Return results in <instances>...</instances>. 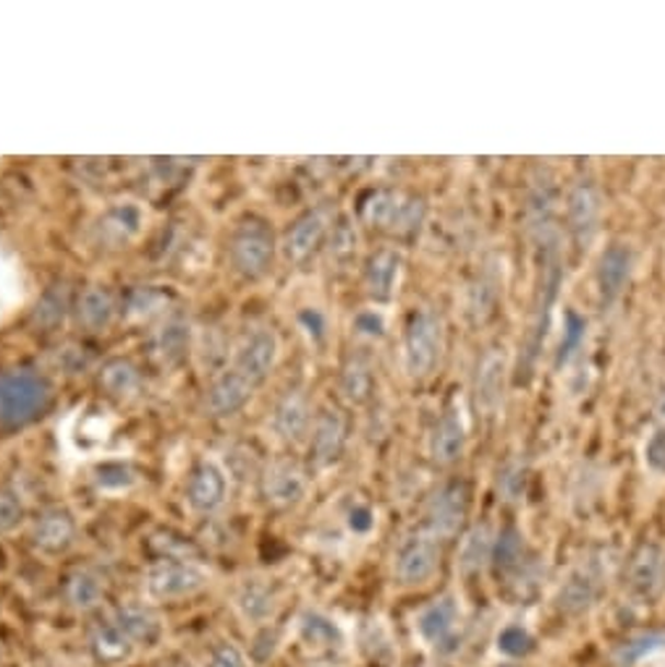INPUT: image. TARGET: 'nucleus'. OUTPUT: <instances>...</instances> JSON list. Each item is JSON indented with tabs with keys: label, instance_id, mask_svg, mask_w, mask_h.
Wrapping results in <instances>:
<instances>
[{
	"label": "nucleus",
	"instance_id": "473e14b6",
	"mask_svg": "<svg viewBox=\"0 0 665 667\" xmlns=\"http://www.w3.org/2000/svg\"><path fill=\"white\" fill-rule=\"evenodd\" d=\"M503 390V354L498 356L495 352L485 354V359L480 361L477 369V401L482 403V409L495 411L501 401Z\"/></svg>",
	"mask_w": 665,
	"mask_h": 667
},
{
	"label": "nucleus",
	"instance_id": "7c9ffc66",
	"mask_svg": "<svg viewBox=\"0 0 665 667\" xmlns=\"http://www.w3.org/2000/svg\"><path fill=\"white\" fill-rule=\"evenodd\" d=\"M493 552H495V534L488 524H477L467 531L461 542V568L467 574H477L485 565L493 563Z\"/></svg>",
	"mask_w": 665,
	"mask_h": 667
},
{
	"label": "nucleus",
	"instance_id": "09e8293b",
	"mask_svg": "<svg viewBox=\"0 0 665 667\" xmlns=\"http://www.w3.org/2000/svg\"><path fill=\"white\" fill-rule=\"evenodd\" d=\"M354 327H357L359 335H367V338H380L382 330H386L380 317L372 314V312H362L357 317V322H354Z\"/></svg>",
	"mask_w": 665,
	"mask_h": 667
},
{
	"label": "nucleus",
	"instance_id": "9d476101",
	"mask_svg": "<svg viewBox=\"0 0 665 667\" xmlns=\"http://www.w3.org/2000/svg\"><path fill=\"white\" fill-rule=\"evenodd\" d=\"M280 343L273 327H254L241 338V343L233 352V369L244 375L252 386H260L267 380L278 361Z\"/></svg>",
	"mask_w": 665,
	"mask_h": 667
},
{
	"label": "nucleus",
	"instance_id": "a211bd4d",
	"mask_svg": "<svg viewBox=\"0 0 665 667\" xmlns=\"http://www.w3.org/2000/svg\"><path fill=\"white\" fill-rule=\"evenodd\" d=\"M467 450V424L459 409H446L429 433V458L438 467H454Z\"/></svg>",
	"mask_w": 665,
	"mask_h": 667
},
{
	"label": "nucleus",
	"instance_id": "c9c22d12",
	"mask_svg": "<svg viewBox=\"0 0 665 667\" xmlns=\"http://www.w3.org/2000/svg\"><path fill=\"white\" fill-rule=\"evenodd\" d=\"M663 644H665V633H655V631L640 633V636L629 639V642H623L621 646H618L616 663L621 667H629V665L640 663V659L644 655H650V652L661 649Z\"/></svg>",
	"mask_w": 665,
	"mask_h": 667
},
{
	"label": "nucleus",
	"instance_id": "79ce46f5",
	"mask_svg": "<svg viewBox=\"0 0 665 667\" xmlns=\"http://www.w3.org/2000/svg\"><path fill=\"white\" fill-rule=\"evenodd\" d=\"M95 482L103 490H124L134 482V471L126 463H103L95 471Z\"/></svg>",
	"mask_w": 665,
	"mask_h": 667
},
{
	"label": "nucleus",
	"instance_id": "9b49d317",
	"mask_svg": "<svg viewBox=\"0 0 665 667\" xmlns=\"http://www.w3.org/2000/svg\"><path fill=\"white\" fill-rule=\"evenodd\" d=\"M262 497L271 508L288 510L294 505H299L307 495V471L299 467L291 458H278L262 474Z\"/></svg>",
	"mask_w": 665,
	"mask_h": 667
},
{
	"label": "nucleus",
	"instance_id": "2eb2a0df",
	"mask_svg": "<svg viewBox=\"0 0 665 667\" xmlns=\"http://www.w3.org/2000/svg\"><path fill=\"white\" fill-rule=\"evenodd\" d=\"M631 273H634V252H631L629 244H610L600 254L595 280L603 307H614L621 299L631 280Z\"/></svg>",
	"mask_w": 665,
	"mask_h": 667
},
{
	"label": "nucleus",
	"instance_id": "393cba45",
	"mask_svg": "<svg viewBox=\"0 0 665 667\" xmlns=\"http://www.w3.org/2000/svg\"><path fill=\"white\" fill-rule=\"evenodd\" d=\"M142 222L145 212L137 202H121V205L111 207V210L100 218V241H107V244L113 246L126 244V241H131L134 235L142 231Z\"/></svg>",
	"mask_w": 665,
	"mask_h": 667
},
{
	"label": "nucleus",
	"instance_id": "6e6552de",
	"mask_svg": "<svg viewBox=\"0 0 665 667\" xmlns=\"http://www.w3.org/2000/svg\"><path fill=\"white\" fill-rule=\"evenodd\" d=\"M603 194L593 179H580L569 188L566 197V226L571 239L580 249H587L600 231Z\"/></svg>",
	"mask_w": 665,
	"mask_h": 667
},
{
	"label": "nucleus",
	"instance_id": "423d86ee",
	"mask_svg": "<svg viewBox=\"0 0 665 667\" xmlns=\"http://www.w3.org/2000/svg\"><path fill=\"white\" fill-rule=\"evenodd\" d=\"M469 516V484L461 480L443 482L438 490L429 495L425 505V534L435 542L451 539L461 531L463 521Z\"/></svg>",
	"mask_w": 665,
	"mask_h": 667
},
{
	"label": "nucleus",
	"instance_id": "dca6fc26",
	"mask_svg": "<svg viewBox=\"0 0 665 667\" xmlns=\"http://www.w3.org/2000/svg\"><path fill=\"white\" fill-rule=\"evenodd\" d=\"M77 542V521L66 508L43 510L32 524V544L45 555H64Z\"/></svg>",
	"mask_w": 665,
	"mask_h": 667
},
{
	"label": "nucleus",
	"instance_id": "c85d7f7f",
	"mask_svg": "<svg viewBox=\"0 0 665 667\" xmlns=\"http://www.w3.org/2000/svg\"><path fill=\"white\" fill-rule=\"evenodd\" d=\"M190 325L184 320H168L163 327H158L152 338L154 359L165 364V367L179 364L190 352Z\"/></svg>",
	"mask_w": 665,
	"mask_h": 667
},
{
	"label": "nucleus",
	"instance_id": "37998d69",
	"mask_svg": "<svg viewBox=\"0 0 665 667\" xmlns=\"http://www.w3.org/2000/svg\"><path fill=\"white\" fill-rule=\"evenodd\" d=\"M205 667H250V659L233 642H220L210 649Z\"/></svg>",
	"mask_w": 665,
	"mask_h": 667
},
{
	"label": "nucleus",
	"instance_id": "5701e85b",
	"mask_svg": "<svg viewBox=\"0 0 665 667\" xmlns=\"http://www.w3.org/2000/svg\"><path fill=\"white\" fill-rule=\"evenodd\" d=\"M90 649L100 665H124L131 657V639L113 618H103L90 629Z\"/></svg>",
	"mask_w": 665,
	"mask_h": 667
},
{
	"label": "nucleus",
	"instance_id": "ea45409f",
	"mask_svg": "<svg viewBox=\"0 0 665 667\" xmlns=\"http://www.w3.org/2000/svg\"><path fill=\"white\" fill-rule=\"evenodd\" d=\"M168 301V294L160 291V288H137V291L131 294L129 299V314L131 317H150L158 312L160 307H163Z\"/></svg>",
	"mask_w": 665,
	"mask_h": 667
},
{
	"label": "nucleus",
	"instance_id": "aec40b11",
	"mask_svg": "<svg viewBox=\"0 0 665 667\" xmlns=\"http://www.w3.org/2000/svg\"><path fill=\"white\" fill-rule=\"evenodd\" d=\"M252 393H254L252 382L231 367L223 369V372L215 377L213 386L207 388L205 406L213 416H233L250 403Z\"/></svg>",
	"mask_w": 665,
	"mask_h": 667
},
{
	"label": "nucleus",
	"instance_id": "58836bf2",
	"mask_svg": "<svg viewBox=\"0 0 665 667\" xmlns=\"http://www.w3.org/2000/svg\"><path fill=\"white\" fill-rule=\"evenodd\" d=\"M24 521V503L13 490L0 487V537L11 534Z\"/></svg>",
	"mask_w": 665,
	"mask_h": 667
},
{
	"label": "nucleus",
	"instance_id": "bb28decb",
	"mask_svg": "<svg viewBox=\"0 0 665 667\" xmlns=\"http://www.w3.org/2000/svg\"><path fill=\"white\" fill-rule=\"evenodd\" d=\"M456 623H459V608H456L451 597L435 599V602L427 605V608L420 612V618H416L420 636L435 646L446 644L448 639L454 636Z\"/></svg>",
	"mask_w": 665,
	"mask_h": 667
},
{
	"label": "nucleus",
	"instance_id": "1a4fd4ad",
	"mask_svg": "<svg viewBox=\"0 0 665 667\" xmlns=\"http://www.w3.org/2000/svg\"><path fill=\"white\" fill-rule=\"evenodd\" d=\"M627 586L642 602H653L665 591V550L657 542H640L627 563Z\"/></svg>",
	"mask_w": 665,
	"mask_h": 667
},
{
	"label": "nucleus",
	"instance_id": "412c9836",
	"mask_svg": "<svg viewBox=\"0 0 665 667\" xmlns=\"http://www.w3.org/2000/svg\"><path fill=\"white\" fill-rule=\"evenodd\" d=\"M401 273V254L395 249H378L365 265V291L372 301H391Z\"/></svg>",
	"mask_w": 665,
	"mask_h": 667
},
{
	"label": "nucleus",
	"instance_id": "8fccbe9b",
	"mask_svg": "<svg viewBox=\"0 0 665 667\" xmlns=\"http://www.w3.org/2000/svg\"><path fill=\"white\" fill-rule=\"evenodd\" d=\"M655 416H657V422H661L663 427H665V390H663L661 399H657V403H655Z\"/></svg>",
	"mask_w": 665,
	"mask_h": 667
},
{
	"label": "nucleus",
	"instance_id": "f257e3e1",
	"mask_svg": "<svg viewBox=\"0 0 665 667\" xmlns=\"http://www.w3.org/2000/svg\"><path fill=\"white\" fill-rule=\"evenodd\" d=\"M50 403V386L35 369L0 372V427H22L43 414Z\"/></svg>",
	"mask_w": 665,
	"mask_h": 667
},
{
	"label": "nucleus",
	"instance_id": "c756f323",
	"mask_svg": "<svg viewBox=\"0 0 665 667\" xmlns=\"http://www.w3.org/2000/svg\"><path fill=\"white\" fill-rule=\"evenodd\" d=\"M100 388L113 399H131L142 388V375L129 359H111L100 369Z\"/></svg>",
	"mask_w": 665,
	"mask_h": 667
},
{
	"label": "nucleus",
	"instance_id": "4468645a",
	"mask_svg": "<svg viewBox=\"0 0 665 667\" xmlns=\"http://www.w3.org/2000/svg\"><path fill=\"white\" fill-rule=\"evenodd\" d=\"M333 226V210L331 207H314L294 220L284 235V257L288 262H305L312 257L318 249L325 244L328 233Z\"/></svg>",
	"mask_w": 665,
	"mask_h": 667
},
{
	"label": "nucleus",
	"instance_id": "de8ad7c7",
	"mask_svg": "<svg viewBox=\"0 0 665 667\" xmlns=\"http://www.w3.org/2000/svg\"><path fill=\"white\" fill-rule=\"evenodd\" d=\"M501 487H503V492H506L508 501H514V497H519V492H521V487H524V471H521V467H508V469H503Z\"/></svg>",
	"mask_w": 665,
	"mask_h": 667
},
{
	"label": "nucleus",
	"instance_id": "f3484780",
	"mask_svg": "<svg viewBox=\"0 0 665 667\" xmlns=\"http://www.w3.org/2000/svg\"><path fill=\"white\" fill-rule=\"evenodd\" d=\"M600 591H603L600 565L593 561L582 563L580 568L566 578V584L561 586L559 608L566 612V616H582V612L595 608V602L600 599Z\"/></svg>",
	"mask_w": 665,
	"mask_h": 667
},
{
	"label": "nucleus",
	"instance_id": "a18cd8bd",
	"mask_svg": "<svg viewBox=\"0 0 665 667\" xmlns=\"http://www.w3.org/2000/svg\"><path fill=\"white\" fill-rule=\"evenodd\" d=\"M644 461L657 474H665V429H657L647 445H644Z\"/></svg>",
	"mask_w": 665,
	"mask_h": 667
},
{
	"label": "nucleus",
	"instance_id": "f8f14e48",
	"mask_svg": "<svg viewBox=\"0 0 665 667\" xmlns=\"http://www.w3.org/2000/svg\"><path fill=\"white\" fill-rule=\"evenodd\" d=\"M348 422L339 406H325L314 416L312 435H309V458L318 469L331 467L344 456Z\"/></svg>",
	"mask_w": 665,
	"mask_h": 667
},
{
	"label": "nucleus",
	"instance_id": "6ab92c4d",
	"mask_svg": "<svg viewBox=\"0 0 665 667\" xmlns=\"http://www.w3.org/2000/svg\"><path fill=\"white\" fill-rule=\"evenodd\" d=\"M312 424V409L301 390H288L271 411V429L280 442H299Z\"/></svg>",
	"mask_w": 665,
	"mask_h": 667
},
{
	"label": "nucleus",
	"instance_id": "f03ea898",
	"mask_svg": "<svg viewBox=\"0 0 665 667\" xmlns=\"http://www.w3.org/2000/svg\"><path fill=\"white\" fill-rule=\"evenodd\" d=\"M362 218L369 228L382 231L388 235H399V239H409V235L420 233L425 226L427 205L425 199L416 194L393 192V188H378L365 199L362 205Z\"/></svg>",
	"mask_w": 665,
	"mask_h": 667
},
{
	"label": "nucleus",
	"instance_id": "49530a36",
	"mask_svg": "<svg viewBox=\"0 0 665 667\" xmlns=\"http://www.w3.org/2000/svg\"><path fill=\"white\" fill-rule=\"evenodd\" d=\"M372 524L375 516L367 505H354V508L348 510V527H352V531H357V534H367V531L372 529Z\"/></svg>",
	"mask_w": 665,
	"mask_h": 667
},
{
	"label": "nucleus",
	"instance_id": "72a5a7b5",
	"mask_svg": "<svg viewBox=\"0 0 665 667\" xmlns=\"http://www.w3.org/2000/svg\"><path fill=\"white\" fill-rule=\"evenodd\" d=\"M493 563L501 574H519L527 563V548H524V537L516 527H506L501 537H495Z\"/></svg>",
	"mask_w": 665,
	"mask_h": 667
},
{
	"label": "nucleus",
	"instance_id": "0eeeda50",
	"mask_svg": "<svg viewBox=\"0 0 665 667\" xmlns=\"http://www.w3.org/2000/svg\"><path fill=\"white\" fill-rule=\"evenodd\" d=\"M440 563V548L425 531H416L401 539L393 555V578L401 586L427 584Z\"/></svg>",
	"mask_w": 665,
	"mask_h": 667
},
{
	"label": "nucleus",
	"instance_id": "4c0bfd02",
	"mask_svg": "<svg viewBox=\"0 0 665 667\" xmlns=\"http://www.w3.org/2000/svg\"><path fill=\"white\" fill-rule=\"evenodd\" d=\"M584 335H587V322H584V317L576 314L574 309H569L566 322H563V338H561V348H559V367H561V364H569L576 354H580Z\"/></svg>",
	"mask_w": 665,
	"mask_h": 667
},
{
	"label": "nucleus",
	"instance_id": "20e7f679",
	"mask_svg": "<svg viewBox=\"0 0 665 667\" xmlns=\"http://www.w3.org/2000/svg\"><path fill=\"white\" fill-rule=\"evenodd\" d=\"M273 257L275 233L271 222L262 218L241 220L228 241V260H231L233 273L246 280H257L271 269Z\"/></svg>",
	"mask_w": 665,
	"mask_h": 667
},
{
	"label": "nucleus",
	"instance_id": "b1692460",
	"mask_svg": "<svg viewBox=\"0 0 665 667\" xmlns=\"http://www.w3.org/2000/svg\"><path fill=\"white\" fill-rule=\"evenodd\" d=\"M64 599L71 610L92 612L105 602V582L98 571L92 568H73L66 576Z\"/></svg>",
	"mask_w": 665,
	"mask_h": 667
},
{
	"label": "nucleus",
	"instance_id": "7ed1b4c3",
	"mask_svg": "<svg viewBox=\"0 0 665 667\" xmlns=\"http://www.w3.org/2000/svg\"><path fill=\"white\" fill-rule=\"evenodd\" d=\"M446 348V325L433 309H420L409 317L404 333V367L412 380H427L438 369Z\"/></svg>",
	"mask_w": 665,
	"mask_h": 667
},
{
	"label": "nucleus",
	"instance_id": "a878e982",
	"mask_svg": "<svg viewBox=\"0 0 665 667\" xmlns=\"http://www.w3.org/2000/svg\"><path fill=\"white\" fill-rule=\"evenodd\" d=\"M116 317V296L111 294V288L105 286H87L82 294H79L77 301V320L79 325L90 333H100L105 330Z\"/></svg>",
	"mask_w": 665,
	"mask_h": 667
},
{
	"label": "nucleus",
	"instance_id": "cd10ccee",
	"mask_svg": "<svg viewBox=\"0 0 665 667\" xmlns=\"http://www.w3.org/2000/svg\"><path fill=\"white\" fill-rule=\"evenodd\" d=\"M111 618L134 646H152L160 639V618L147 605H121Z\"/></svg>",
	"mask_w": 665,
	"mask_h": 667
},
{
	"label": "nucleus",
	"instance_id": "39448f33",
	"mask_svg": "<svg viewBox=\"0 0 665 667\" xmlns=\"http://www.w3.org/2000/svg\"><path fill=\"white\" fill-rule=\"evenodd\" d=\"M207 584H210V576L194 561H158L145 574V591L154 602L197 597Z\"/></svg>",
	"mask_w": 665,
	"mask_h": 667
},
{
	"label": "nucleus",
	"instance_id": "c03bdc74",
	"mask_svg": "<svg viewBox=\"0 0 665 667\" xmlns=\"http://www.w3.org/2000/svg\"><path fill=\"white\" fill-rule=\"evenodd\" d=\"M299 325L309 335V341L322 343L328 335V317L318 307H307L299 312Z\"/></svg>",
	"mask_w": 665,
	"mask_h": 667
},
{
	"label": "nucleus",
	"instance_id": "e433bc0d",
	"mask_svg": "<svg viewBox=\"0 0 665 667\" xmlns=\"http://www.w3.org/2000/svg\"><path fill=\"white\" fill-rule=\"evenodd\" d=\"M301 639H305L307 644L320 646V649H331V646L341 642V633L325 616L312 612V616H307L305 623H301Z\"/></svg>",
	"mask_w": 665,
	"mask_h": 667
},
{
	"label": "nucleus",
	"instance_id": "2f4dec72",
	"mask_svg": "<svg viewBox=\"0 0 665 667\" xmlns=\"http://www.w3.org/2000/svg\"><path fill=\"white\" fill-rule=\"evenodd\" d=\"M372 364L365 356H348L341 367V395H344V401L359 406L372 393Z\"/></svg>",
	"mask_w": 665,
	"mask_h": 667
},
{
	"label": "nucleus",
	"instance_id": "ddd939ff",
	"mask_svg": "<svg viewBox=\"0 0 665 667\" xmlns=\"http://www.w3.org/2000/svg\"><path fill=\"white\" fill-rule=\"evenodd\" d=\"M228 497L226 471L213 458H203L186 480V505L197 516H210L223 508Z\"/></svg>",
	"mask_w": 665,
	"mask_h": 667
},
{
	"label": "nucleus",
	"instance_id": "a19ab883",
	"mask_svg": "<svg viewBox=\"0 0 665 667\" xmlns=\"http://www.w3.org/2000/svg\"><path fill=\"white\" fill-rule=\"evenodd\" d=\"M498 646H501V652H506V655L524 657L535 649V642H532V636L521 629V625H508V629L501 631Z\"/></svg>",
	"mask_w": 665,
	"mask_h": 667
},
{
	"label": "nucleus",
	"instance_id": "4be33fe9",
	"mask_svg": "<svg viewBox=\"0 0 665 667\" xmlns=\"http://www.w3.org/2000/svg\"><path fill=\"white\" fill-rule=\"evenodd\" d=\"M233 605H237L239 616L244 618L246 623L265 625L275 616L278 597H275V589L271 584L260 582V578H246V582L237 589Z\"/></svg>",
	"mask_w": 665,
	"mask_h": 667
},
{
	"label": "nucleus",
	"instance_id": "f704fd0d",
	"mask_svg": "<svg viewBox=\"0 0 665 667\" xmlns=\"http://www.w3.org/2000/svg\"><path fill=\"white\" fill-rule=\"evenodd\" d=\"M66 312H69V288L53 286L37 301L35 312H32V322L43 330H53L66 320Z\"/></svg>",
	"mask_w": 665,
	"mask_h": 667
}]
</instances>
